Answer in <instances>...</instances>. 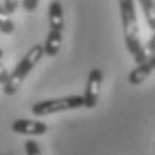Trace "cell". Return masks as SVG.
Masks as SVG:
<instances>
[{
	"label": "cell",
	"instance_id": "cell-1",
	"mask_svg": "<svg viewBox=\"0 0 155 155\" xmlns=\"http://www.w3.org/2000/svg\"><path fill=\"white\" fill-rule=\"evenodd\" d=\"M119 9H121V22H123V35H124V45L128 52L134 56L135 63H143L148 54L146 47H143L139 38V22L135 15V0H119Z\"/></svg>",
	"mask_w": 155,
	"mask_h": 155
},
{
	"label": "cell",
	"instance_id": "cell-2",
	"mask_svg": "<svg viewBox=\"0 0 155 155\" xmlns=\"http://www.w3.org/2000/svg\"><path fill=\"white\" fill-rule=\"evenodd\" d=\"M45 56V49H43V43H36L33 45L27 54L18 61V65L13 69V72L9 74V81L4 85V94L5 96H13L18 92V88L22 87L24 79L27 78V74L40 63V60Z\"/></svg>",
	"mask_w": 155,
	"mask_h": 155
},
{
	"label": "cell",
	"instance_id": "cell-3",
	"mask_svg": "<svg viewBox=\"0 0 155 155\" xmlns=\"http://www.w3.org/2000/svg\"><path fill=\"white\" fill-rule=\"evenodd\" d=\"M85 107V97L83 96H69V97H58V99H43L31 107V112L38 117L52 116L74 108H83Z\"/></svg>",
	"mask_w": 155,
	"mask_h": 155
},
{
	"label": "cell",
	"instance_id": "cell-4",
	"mask_svg": "<svg viewBox=\"0 0 155 155\" xmlns=\"http://www.w3.org/2000/svg\"><path fill=\"white\" fill-rule=\"evenodd\" d=\"M101 85H103V71L101 69H92L88 79H87V87H85V108H96L97 101H99V92H101Z\"/></svg>",
	"mask_w": 155,
	"mask_h": 155
},
{
	"label": "cell",
	"instance_id": "cell-5",
	"mask_svg": "<svg viewBox=\"0 0 155 155\" xmlns=\"http://www.w3.org/2000/svg\"><path fill=\"white\" fill-rule=\"evenodd\" d=\"M11 130L20 135H45L47 124L43 121H36V119H16V121H13Z\"/></svg>",
	"mask_w": 155,
	"mask_h": 155
},
{
	"label": "cell",
	"instance_id": "cell-6",
	"mask_svg": "<svg viewBox=\"0 0 155 155\" xmlns=\"http://www.w3.org/2000/svg\"><path fill=\"white\" fill-rule=\"evenodd\" d=\"M153 71H155V52H152V56H148L143 63H139V65L128 74V83H130V85H141Z\"/></svg>",
	"mask_w": 155,
	"mask_h": 155
},
{
	"label": "cell",
	"instance_id": "cell-7",
	"mask_svg": "<svg viewBox=\"0 0 155 155\" xmlns=\"http://www.w3.org/2000/svg\"><path fill=\"white\" fill-rule=\"evenodd\" d=\"M47 16H49V29L63 31V27H65V18H63V5H61L60 0H51Z\"/></svg>",
	"mask_w": 155,
	"mask_h": 155
},
{
	"label": "cell",
	"instance_id": "cell-8",
	"mask_svg": "<svg viewBox=\"0 0 155 155\" xmlns=\"http://www.w3.org/2000/svg\"><path fill=\"white\" fill-rule=\"evenodd\" d=\"M61 41H63V31L49 29V35H47V38H45V43H43L45 56H49V58L58 56V52H60V49H61Z\"/></svg>",
	"mask_w": 155,
	"mask_h": 155
},
{
	"label": "cell",
	"instance_id": "cell-9",
	"mask_svg": "<svg viewBox=\"0 0 155 155\" xmlns=\"http://www.w3.org/2000/svg\"><path fill=\"white\" fill-rule=\"evenodd\" d=\"M0 33L4 35H13L15 33V22L9 15V11L5 9L4 4H0Z\"/></svg>",
	"mask_w": 155,
	"mask_h": 155
},
{
	"label": "cell",
	"instance_id": "cell-10",
	"mask_svg": "<svg viewBox=\"0 0 155 155\" xmlns=\"http://www.w3.org/2000/svg\"><path fill=\"white\" fill-rule=\"evenodd\" d=\"M141 9H143V15L150 25V29L155 31V2L153 0H137Z\"/></svg>",
	"mask_w": 155,
	"mask_h": 155
},
{
	"label": "cell",
	"instance_id": "cell-11",
	"mask_svg": "<svg viewBox=\"0 0 155 155\" xmlns=\"http://www.w3.org/2000/svg\"><path fill=\"white\" fill-rule=\"evenodd\" d=\"M25 153L27 155H41V150H40V144L36 141H33V139H29V141H25Z\"/></svg>",
	"mask_w": 155,
	"mask_h": 155
},
{
	"label": "cell",
	"instance_id": "cell-12",
	"mask_svg": "<svg viewBox=\"0 0 155 155\" xmlns=\"http://www.w3.org/2000/svg\"><path fill=\"white\" fill-rule=\"evenodd\" d=\"M40 0H22V7L27 11V13H33L36 7H38Z\"/></svg>",
	"mask_w": 155,
	"mask_h": 155
},
{
	"label": "cell",
	"instance_id": "cell-13",
	"mask_svg": "<svg viewBox=\"0 0 155 155\" xmlns=\"http://www.w3.org/2000/svg\"><path fill=\"white\" fill-rule=\"evenodd\" d=\"M20 4H22L20 0H4V5H5V9L9 11V15H13V13L18 9Z\"/></svg>",
	"mask_w": 155,
	"mask_h": 155
},
{
	"label": "cell",
	"instance_id": "cell-14",
	"mask_svg": "<svg viewBox=\"0 0 155 155\" xmlns=\"http://www.w3.org/2000/svg\"><path fill=\"white\" fill-rule=\"evenodd\" d=\"M9 74H11V72H9V71L5 69V65L0 61V85H2V87L9 81Z\"/></svg>",
	"mask_w": 155,
	"mask_h": 155
},
{
	"label": "cell",
	"instance_id": "cell-15",
	"mask_svg": "<svg viewBox=\"0 0 155 155\" xmlns=\"http://www.w3.org/2000/svg\"><path fill=\"white\" fill-rule=\"evenodd\" d=\"M146 51L155 52V31H153V35H152V38H150V41H148V45H146Z\"/></svg>",
	"mask_w": 155,
	"mask_h": 155
},
{
	"label": "cell",
	"instance_id": "cell-16",
	"mask_svg": "<svg viewBox=\"0 0 155 155\" xmlns=\"http://www.w3.org/2000/svg\"><path fill=\"white\" fill-rule=\"evenodd\" d=\"M2 56H4V52H2V49H0V60H2Z\"/></svg>",
	"mask_w": 155,
	"mask_h": 155
}]
</instances>
